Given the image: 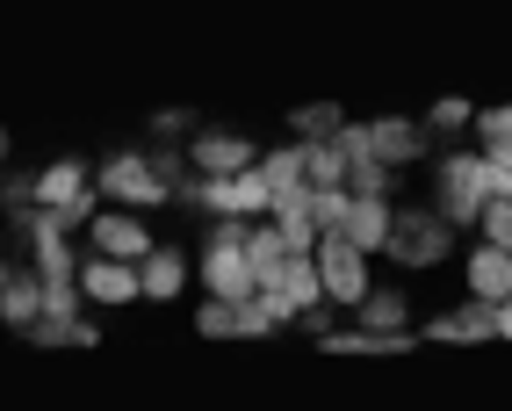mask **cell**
<instances>
[{"instance_id": "4", "label": "cell", "mask_w": 512, "mask_h": 411, "mask_svg": "<svg viewBox=\"0 0 512 411\" xmlns=\"http://www.w3.org/2000/svg\"><path fill=\"white\" fill-rule=\"evenodd\" d=\"M491 202H498L491 159H455V166H448V217H484Z\"/></svg>"}, {"instance_id": "9", "label": "cell", "mask_w": 512, "mask_h": 411, "mask_svg": "<svg viewBox=\"0 0 512 411\" xmlns=\"http://www.w3.org/2000/svg\"><path fill=\"white\" fill-rule=\"evenodd\" d=\"M138 289H145V274L123 267V260H94L87 267V296H101V303H130Z\"/></svg>"}, {"instance_id": "10", "label": "cell", "mask_w": 512, "mask_h": 411, "mask_svg": "<svg viewBox=\"0 0 512 411\" xmlns=\"http://www.w3.org/2000/svg\"><path fill=\"white\" fill-rule=\"evenodd\" d=\"M469 282H476V296H484V303H512V253H476L469 260Z\"/></svg>"}, {"instance_id": "16", "label": "cell", "mask_w": 512, "mask_h": 411, "mask_svg": "<svg viewBox=\"0 0 512 411\" xmlns=\"http://www.w3.org/2000/svg\"><path fill=\"white\" fill-rule=\"evenodd\" d=\"M303 174H311V188L325 195V188L347 181V159H339V145H311V152H303Z\"/></svg>"}, {"instance_id": "13", "label": "cell", "mask_w": 512, "mask_h": 411, "mask_svg": "<svg viewBox=\"0 0 512 411\" xmlns=\"http://www.w3.org/2000/svg\"><path fill=\"white\" fill-rule=\"evenodd\" d=\"M433 332H440V339H491V332H498V303H469V311H448Z\"/></svg>"}, {"instance_id": "21", "label": "cell", "mask_w": 512, "mask_h": 411, "mask_svg": "<svg viewBox=\"0 0 512 411\" xmlns=\"http://www.w3.org/2000/svg\"><path fill=\"white\" fill-rule=\"evenodd\" d=\"M484 137H491V152H498L505 137H512V109H491V116H484Z\"/></svg>"}, {"instance_id": "20", "label": "cell", "mask_w": 512, "mask_h": 411, "mask_svg": "<svg viewBox=\"0 0 512 411\" xmlns=\"http://www.w3.org/2000/svg\"><path fill=\"white\" fill-rule=\"evenodd\" d=\"M339 123V109H325V101H318V109H296V130H332Z\"/></svg>"}, {"instance_id": "12", "label": "cell", "mask_w": 512, "mask_h": 411, "mask_svg": "<svg viewBox=\"0 0 512 411\" xmlns=\"http://www.w3.org/2000/svg\"><path fill=\"white\" fill-rule=\"evenodd\" d=\"M390 210H383V195H361L354 202V217H347V238H354V246H390Z\"/></svg>"}, {"instance_id": "15", "label": "cell", "mask_w": 512, "mask_h": 411, "mask_svg": "<svg viewBox=\"0 0 512 411\" xmlns=\"http://www.w3.org/2000/svg\"><path fill=\"white\" fill-rule=\"evenodd\" d=\"M368 137H375V159H412V152H419V130L397 123V116H390V123H368Z\"/></svg>"}, {"instance_id": "1", "label": "cell", "mask_w": 512, "mask_h": 411, "mask_svg": "<svg viewBox=\"0 0 512 411\" xmlns=\"http://www.w3.org/2000/svg\"><path fill=\"white\" fill-rule=\"evenodd\" d=\"M210 282H217V303H253L260 296V267L246 260V231H224L210 246Z\"/></svg>"}, {"instance_id": "11", "label": "cell", "mask_w": 512, "mask_h": 411, "mask_svg": "<svg viewBox=\"0 0 512 411\" xmlns=\"http://www.w3.org/2000/svg\"><path fill=\"white\" fill-rule=\"evenodd\" d=\"M275 318H267V303L253 296V303H210L202 311V332H267Z\"/></svg>"}, {"instance_id": "19", "label": "cell", "mask_w": 512, "mask_h": 411, "mask_svg": "<svg viewBox=\"0 0 512 411\" xmlns=\"http://www.w3.org/2000/svg\"><path fill=\"white\" fill-rule=\"evenodd\" d=\"M484 231H491L498 253H512V202H491V210H484Z\"/></svg>"}, {"instance_id": "17", "label": "cell", "mask_w": 512, "mask_h": 411, "mask_svg": "<svg viewBox=\"0 0 512 411\" xmlns=\"http://www.w3.org/2000/svg\"><path fill=\"white\" fill-rule=\"evenodd\" d=\"M145 296H181V260L174 253H152L145 260Z\"/></svg>"}, {"instance_id": "23", "label": "cell", "mask_w": 512, "mask_h": 411, "mask_svg": "<svg viewBox=\"0 0 512 411\" xmlns=\"http://www.w3.org/2000/svg\"><path fill=\"white\" fill-rule=\"evenodd\" d=\"M8 282H15V274H8V267H0V296H8Z\"/></svg>"}, {"instance_id": "18", "label": "cell", "mask_w": 512, "mask_h": 411, "mask_svg": "<svg viewBox=\"0 0 512 411\" xmlns=\"http://www.w3.org/2000/svg\"><path fill=\"white\" fill-rule=\"evenodd\" d=\"M397 325H404V303H397V296H368V332L397 339Z\"/></svg>"}, {"instance_id": "14", "label": "cell", "mask_w": 512, "mask_h": 411, "mask_svg": "<svg viewBox=\"0 0 512 411\" xmlns=\"http://www.w3.org/2000/svg\"><path fill=\"white\" fill-rule=\"evenodd\" d=\"M195 159L210 166L217 181H231V174H246V145H238V137H202V145H195Z\"/></svg>"}, {"instance_id": "3", "label": "cell", "mask_w": 512, "mask_h": 411, "mask_svg": "<svg viewBox=\"0 0 512 411\" xmlns=\"http://www.w3.org/2000/svg\"><path fill=\"white\" fill-rule=\"evenodd\" d=\"M195 202H210V210H231V217H246V210H267L275 202V181H267V166H246V174H231V181H202L188 188Z\"/></svg>"}, {"instance_id": "6", "label": "cell", "mask_w": 512, "mask_h": 411, "mask_svg": "<svg viewBox=\"0 0 512 411\" xmlns=\"http://www.w3.org/2000/svg\"><path fill=\"white\" fill-rule=\"evenodd\" d=\"M440 246H448V231H440L433 217H397L390 224V253L397 260H440Z\"/></svg>"}, {"instance_id": "5", "label": "cell", "mask_w": 512, "mask_h": 411, "mask_svg": "<svg viewBox=\"0 0 512 411\" xmlns=\"http://www.w3.org/2000/svg\"><path fill=\"white\" fill-rule=\"evenodd\" d=\"M101 188L123 195V202H159L166 195V174L145 166V159H109V166H101Z\"/></svg>"}, {"instance_id": "8", "label": "cell", "mask_w": 512, "mask_h": 411, "mask_svg": "<svg viewBox=\"0 0 512 411\" xmlns=\"http://www.w3.org/2000/svg\"><path fill=\"white\" fill-rule=\"evenodd\" d=\"M94 246L109 253V260H123V267H130L138 253H152V238L130 224V217H94Z\"/></svg>"}, {"instance_id": "22", "label": "cell", "mask_w": 512, "mask_h": 411, "mask_svg": "<svg viewBox=\"0 0 512 411\" xmlns=\"http://www.w3.org/2000/svg\"><path fill=\"white\" fill-rule=\"evenodd\" d=\"M498 332H505V339H512V303H498Z\"/></svg>"}, {"instance_id": "7", "label": "cell", "mask_w": 512, "mask_h": 411, "mask_svg": "<svg viewBox=\"0 0 512 411\" xmlns=\"http://www.w3.org/2000/svg\"><path fill=\"white\" fill-rule=\"evenodd\" d=\"M37 202L58 217H87V181H80V166H51V174L37 181Z\"/></svg>"}, {"instance_id": "2", "label": "cell", "mask_w": 512, "mask_h": 411, "mask_svg": "<svg viewBox=\"0 0 512 411\" xmlns=\"http://www.w3.org/2000/svg\"><path fill=\"white\" fill-rule=\"evenodd\" d=\"M318 274H325V296H339V303L368 296V274H361V246H354L347 231H325V238H318Z\"/></svg>"}]
</instances>
